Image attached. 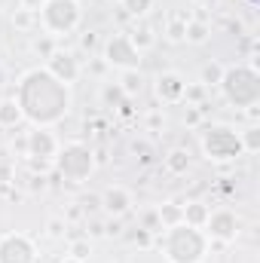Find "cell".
<instances>
[{
    "instance_id": "obj_1",
    "label": "cell",
    "mask_w": 260,
    "mask_h": 263,
    "mask_svg": "<svg viewBox=\"0 0 260 263\" xmlns=\"http://www.w3.org/2000/svg\"><path fill=\"white\" fill-rule=\"evenodd\" d=\"M15 101L25 120H31L40 129H49L62 123L70 110V86L59 83L46 67H34L22 77Z\"/></svg>"
},
{
    "instance_id": "obj_2",
    "label": "cell",
    "mask_w": 260,
    "mask_h": 263,
    "mask_svg": "<svg viewBox=\"0 0 260 263\" xmlns=\"http://www.w3.org/2000/svg\"><path fill=\"white\" fill-rule=\"evenodd\" d=\"M205 251H208V236L199 227H190V223L165 227L162 254L169 263H202Z\"/></svg>"
},
{
    "instance_id": "obj_3",
    "label": "cell",
    "mask_w": 260,
    "mask_h": 263,
    "mask_svg": "<svg viewBox=\"0 0 260 263\" xmlns=\"http://www.w3.org/2000/svg\"><path fill=\"white\" fill-rule=\"evenodd\" d=\"M220 89H224V95H227L230 104H236V107H254L260 98V77H257V70L248 65L230 67L220 77Z\"/></svg>"
},
{
    "instance_id": "obj_4",
    "label": "cell",
    "mask_w": 260,
    "mask_h": 263,
    "mask_svg": "<svg viewBox=\"0 0 260 263\" xmlns=\"http://www.w3.org/2000/svg\"><path fill=\"white\" fill-rule=\"evenodd\" d=\"M202 153L208 159H214V162H233V159H239L245 153L242 135L233 132L230 126H211L202 135Z\"/></svg>"
},
{
    "instance_id": "obj_5",
    "label": "cell",
    "mask_w": 260,
    "mask_h": 263,
    "mask_svg": "<svg viewBox=\"0 0 260 263\" xmlns=\"http://www.w3.org/2000/svg\"><path fill=\"white\" fill-rule=\"evenodd\" d=\"M80 15H83V9H80L77 0H46L40 6V25L52 37L70 34L80 25Z\"/></svg>"
},
{
    "instance_id": "obj_6",
    "label": "cell",
    "mask_w": 260,
    "mask_h": 263,
    "mask_svg": "<svg viewBox=\"0 0 260 263\" xmlns=\"http://www.w3.org/2000/svg\"><path fill=\"white\" fill-rule=\"evenodd\" d=\"M59 172H62V178L70 181V184H83L92 172H95V156H92V150L86 147V144H65L59 153Z\"/></svg>"
},
{
    "instance_id": "obj_7",
    "label": "cell",
    "mask_w": 260,
    "mask_h": 263,
    "mask_svg": "<svg viewBox=\"0 0 260 263\" xmlns=\"http://www.w3.org/2000/svg\"><path fill=\"white\" fill-rule=\"evenodd\" d=\"M104 59H107V65L120 67V70H138L141 49L129 40V34H114L104 46Z\"/></svg>"
},
{
    "instance_id": "obj_8",
    "label": "cell",
    "mask_w": 260,
    "mask_h": 263,
    "mask_svg": "<svg viewBox=\"0 0 260 263\" xmlns=\"http://www.w3.org/2000/svg\"><path fill=\"white\" fill-rule=\"evenodd\" d=\"M202 233H205L208 239H214V242H224V245L233 242V239L239 236V217H236V211H230V208L208 211V220H205Z\"/></svg>"
},
{
    "instance_id": "obj_9",
    "label": "cell",
    "mask_w": 260,
    "mask_h": 263,
    "mask_svg": "<svg viewBox=\"0 0 260 263\" xmlns=\"http://www.w3.org/2000/svg\"><path fill=\"white\" fill-rule=\"evenodd\" d=\"M0 263H37V248L25 233H6L0 239Z\"/></svg>"
},
{
    "instance_id": "obj_10",
    "label": "cell",
    "mask_w": 260,
    "mask_h": 263,
    "mask_svg": "<svg viewBox=\"0 0 260 263\" xmlns=\"http://www.w3.org/2000/svg\"><path fill=\"white\" fill-rule=\"evenodd\" d=\"M46 70H49L59 83L70 86V83L80 77V62H77V55H73V52L55 49V52H49V59H46Z\"/></svg>"
},
{
    "instance_id": "obj_11",
    "label": "cell",
    "mask_w": 260,
    "mask_h": 263,
    "mask_svg": "<svg viewBox=\"0 0 260 263\" xmlns=\"http://www.w3.org/2000/svg\"><path fill=\"white\" fill-rule=\"evenodd\" d=\"M156 95H159L162 104H181L184 95H187V80L181 73H175V70H165L156 80Z\"/></svg>"
},
{
    "instance_id": "obj_12",
    "label": "cell",
    "mask_w": 260,
    "mask_h": 263,
    "mask_svg": "<svg viewBox=\"0 0 260 263\" xmlns=\"http://www.w3.org/2000/svg\"><path fill=\"white\" fill-rule=\"evenodd\" d=\"M28 150H31V156H40V159H49V156H55L59 153V141H55V135L49 129H37L28 132Z\"/></svg>"
},
{
    "instance_id": "obj_13",
    "label": "cell",
    "mask_w": 260,
    "mask_h": 263,
    "mask_svg": "<svg viewBox=\"0 0 260 263\" xmlns=\"http://www.w3.org/2000/svg\"><path fill=\"white\" fill-rule=\"evenodd\" d=\"M101 208H104L107 214L120 217V214H126V211L132 208V193L126 190V187L114 184V187H107V190L101 193Z\"/></svg>"
},
{
    "instance_id": "obj_14",
    "label": "cell",
    "mask_w": 260,
    "mask_h": 263,
    "mask_svg": "<svg viewBox=\"0 0 260 263\" xmlns=\"http://www.w3.org/2000/svg\"><path fill=\"white\" fill-rule=\"evenodd\" d=\"M208 205H202V202H187V205H181V223H190V227H205V220H208Z\"/></svg>"
},
{
    "instance_id": "obj_15",
    "label": "cell",
    "mask_w": 260,
    "mask_h": 263,
    "mask_svg": "<svg viewBox=\"0 0 260 263\" xmlns=\"http://www.w3.org/2000/svg\"><path fill=\"white\" fill-rule=\"evenodd\" d=\"M25 117H22V107H18V101L15 98H3L0 101V126L3 129H12V126H18Z\"/></svg>"
},
{
    "instance_id": "obj_16",
    "label": "cell",
    "mask_w": 260,
    "mask_h": 263,
    "mask_svg": "<svg viewBox=\"0 0 260 263\" xmlns=\"http://www.w3.org/2000/svg\"><path fill=\"white\" fill-rule=\"evenodd\" d=\"M187 168H190L187 150H172V153L165 156V172H172V175H187Z\"/></svg>"
},
{
    "instance_id": "obj_17",
    "label": "cell",
    "mask_w": 260,
    "mask_h": 263,
    "mask_svg": "<svg viewBox=\"0 0 260 263\" xmlns=\"http://www.w3.org/2000/svg\"><path fill=\"white\" fill-rule=\"evenodd\" d=\"M208 25H202V22H187V28H184V40H190V43H205L208 40Z\"/></svg>"
},
{
    "instance_id": "obj_18",
    "label": "cell",
    "mask_w": 260,
    "mask_h": 263,
    "mask_svg": "<svg viewBox=\"0 0 260 263\" xmlns=\"http://www.w3.org/2000/svg\"><path fill=\"white\" fill-rule=\"evenodd\" d=\"M159 220H162L165 227L181 223V205H178V202H165V205L159 208Z\"/></svg>"
},
{
    "instance_id": "obj_19",
    "label": "cell",
    "mask_w": 260,
    "mask_h": 263,
    "mask_svg": "<svg viewBox=\"0 0 260 263\" xmlns=\"http://www.w3.org/2000/svg\"><path fill=\"white\" fill-rule=\"evenodd\" d=\"M120 83H123V92L126 95H138L141 92V83H144L141 80V70H123V80Z\"/></svg>"
},
{
    "instance_id": "obj_20",
    "label": "cell",
    "mask_w": 260,
    "mask_h": 263,
    "mask_svg": "<svg viewBox=\"0 0 260 263\" xmlns=\"http://www.w3.org/2000/svg\"><path fill=\"white\" fill-rule=\"evenodd\" d=\"M123 9L138 18V15H147L153 9V0H123Z\"/></svg>"
},
{
    "instance_id": "obj_21",
    "label": "cell",
    "mask_w": 260,
    "mask_h": 263,
    "mask_svg": "<svg viewBox=\"0 0 260 263\" xmlns=\"http://www.w3.org/2000/svg\"><path fill=\"white\" fill-rule=\"evenodd\" d=\"M220 77H224V67L220 65H205L202 67V86H220Z\"/></svg>"
},
{
    "instance_id": "obj_22",
    "label": "cell",
    "mask_w": 260,
    "mask_h": 263,
    "mask_svg": "<svg viewBox=\"0 0 260 263\" xmlns=\"http://www.w3.org/2000/svg\"><path fill=\"white\" fill-rule=\"evenodd\" d=\"M129 40L135 43V46H138V49H144V46H150V43H153V31L141 25V28H138L135 34H129Z\"/></svg>"
},
{
    "instance_id": "obj_23",
    "label": "cell",
    "mask_w": 260,
    "mask_h": 263,
    "mask_svg": "<svg viewBox=\"0 0 260 263\" xmlns=\"http://www.w3.org/2000/svg\"><path fill=\"white\" fill-rule=\"evenodd\" d=\"M242 147H245V153H257L260 150V129H248L242 135Z\"/></svg>"
},
{
    "instance_id": "obj_24",
    "label": "cell",
    "mask_w": 260,
    "mask_h": 263,
    "mask_svg": "<svg viewBox=\"0 0 260 263\" xmlns=\"http://www.w3.org/2000/svg\"><path fill=\"white\" fill-rule=\"evenodd\" d=\"M89 254H92V245L86 242V239H80V242H73L70 245V257H77V260H89Z\"/></svg>"
},
{
    "instance_id": "obj_25",
    "label": "cell",
    "mask_w": 260,
    "mask_h": 263,
    "mask_svg": "<svg viewBox=\"0 0 260 263\" xmlns=\"http://www.w3.org/2000/svg\"><path fill=\"white\" fill-rule=\"evenodd\" d=\"M43 3H46V0H18V6H22V9H31V12H40Z\"/></svg>"
},
{
    "instance_id": "obj_26",
    "label": "cell",
    "mask_w": 260,
    "mask_h": 263,
    "mask_svg": "<svg viewBox=\"0 0 260 263\" xmlns=\"http://www.w3.org/2000/svg\"><path fill=\"white\" fill-rule=\"evenodd\" d=\"M49 236H52V239L62 236V220H49Z\"/></svg>"
},
{
    "instance_id": "obj_27",
    "label": "cell",
    "mask_w": 260,
    "mask_h": 263,
    "mask_svg": "<svg viewBox=\"0 0 260 263\" xmlns=\"http://www.w3.org/2000/svg\"><path fill=\"white\" fill-rule=\"evenodd\" d=\"M62 263H83V260H77V257H70V254H67V257H65Z\"/></svg>"
}]
</instances>
